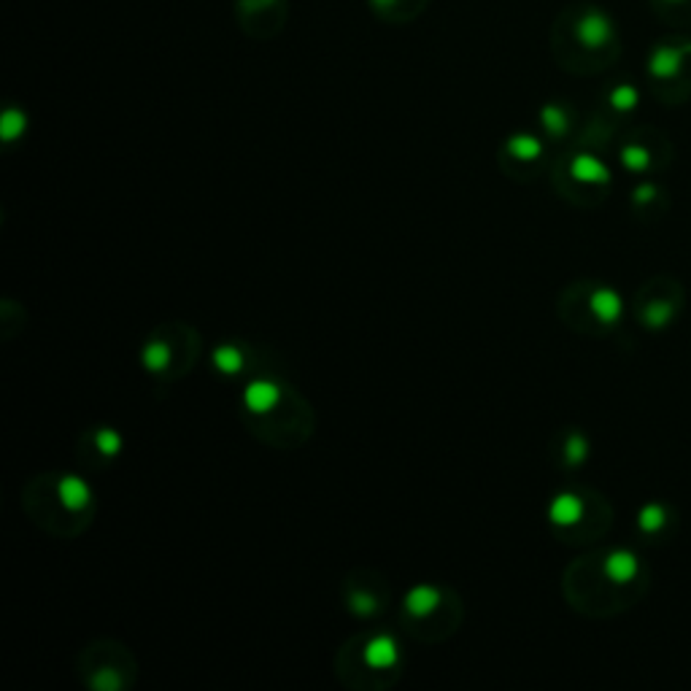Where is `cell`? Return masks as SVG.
<instances>
[{
  "mask_svg": "<svg viewBox=\"0 0 691 691\" xmlns=\"http://www.w3.org/2000/svg\"><path fill=\"white\" fill-rule=\"evenodd\" d=\"M578 38L586 46H603L611 38V25L603 14H588L583 17V22L578 25Z\"/></svg>",
  "mask_w": 691,
  "mask_h": 691,
  "instance_id": "5",
  "label": "cell"
},
{
  "mask_svg": "<svg viewBox=\"0 0 691 691\" xmlns=\"http://www.w3.org/2000/svg\"><path fill=\"white\" fill-rule=\"evenodd\" d=\"M214 365H217V370H222L227 375L241 373L243 370V354L235 346H219L214 351Z\"/></svg>",
  "mask_w": 691,
  "mask_h": 691,
  "instance_id": "10",
  "label": "cell"
},
{
  "mask_svg": "<svg viewBox=\"0 0 691 691\" xmlns=\"http://www.w3.org/2000/svg\"><path fill=\"white\" fill-rule=\"evenodd\" d=\"M580 514H583V506H580V500H578L575 495H559V498L551 503V508H548L551 522L559 524V527L575 524V522L580 519Z\"/></svg>",
  "mask_w": 691,
  "mask_h": 691,
  "instance_id": "6",
  "label": "cell"
},
{
  "mask_svg": "<svg viewBox=\"0 0 691 691\" xmlns=\"http://www.w3.org/2000/svg\"><path fill=\"white\" fill-rule=\"evenodd\" d=\"M605 570H608V575H611L613 580L624 583V580H629V578L638 572V559H635L629 551H616V554L608 556Z\"/></svg>",
  "mask_w": 691,
  "mask_h": 691,
  "instance_id": "7",
  "label": "cell"
},
{
  "mask_svg": "<svg viewBox=\"0 0 691 691\" xmlns=\"http://www.w3.org/2000/svg\"><path fill=\"white\" fill-rule=\"evenodd\" d=\"M278 398H281V391L273 381H251L243 391V403L257 414L270 411L278 403Z\"/></svg>",
  "mask_w": 691,
  "mask_h": 691,
  "instance_id": "2",
  "label": "cell"
},
{
  "mask_svg": "<svg viewBox=\"0 0 691 691\" xmlns=\"http://www.w3.org/2000/svg\"><path fill=\"white\" fill-rule=\"evenodd\" d=\"M543 125H546L554 136H559V133H564L567 119H564V114H562V109H556V106H546V109H543Z\"/></svg>",
  "mask_w": 691,
  "mask_h": 691,
  "instance_id": "14",
  "label": "cell"
},
{
  "mask_svg": "<svg viewBox=\"0 0 691 691\" xmlns=\"http://www.w3.org/2000/svg\"><path fill=\"white\" fill-rule=\"evenodd\" d=\"M22 133H25V114L17 109H9L4 119H0V136H4V141H14Z\"/></svg>",
  "mask_w": 691,
  "mask_h": 691,
  "instance_id": "13",
  "label": "cell"
},
{
  "mask_svg": "<svg viewBox=\"0 0 691 691\" xmlns=\"http://www.w3.org/2000/svg\"><path fill=\"white\" fill-rule=\"evenodd\" d=\"M662 508H648V511H643V516H640V527L643 530H656V527H662Z\"/></svg>",
  "mask_w": 691,
  "mask_h": 691,
  "instance_id": "18",
  "label": "cell"
},
{
  "mask_svg": "<svg viewBox=\"0 0 691 691\" xmlns=\"http://www.w3.org/2000/svg\"><path fill=\"white\" fill-rule=\"evenodd\" d=\"M170 362V349L162 343V341H152L146 349H144V365L149 370H165Z\"/></svg>",
  "mask_w": 691,
  "mask_h": 691,
  "instance_id": "12",
  "label": "cell"
},
{
  "mask_svg": "<svg viewBox=\"0 0 691 691\" xmlns=\"http://www.w3.org/2000/svg\"><path fill=\"white\" fill-rule=\"evenodd\" d=\"M57 491H60V500H62V506L68 508V511H81L86 503H89V486L78 478V475H65L62 481H60V486H57Z\"/></svg>",
  "mask_w": 691,
  "mask_h": 691,
  "instance_id": "4",
  "label": "cell"
},
{
  "mask_svg": "<svg viewBox=\"0 0 691 691\" xmlns=\"http://www.w3.org/2000/svg\"><path fill=\"white\" fill-rule=\"evenodd\" d=\"M591 311H595L603 322H613L621 311V300L619 294L611 289H600L595 298H591Z\"/></svg>",
  "mask_w": 691,
  "mask_h": 691,
  "instance_id": "8",
  "label": "cell"
},
{
  "mask_svg": "<svg viewBox=\"0 0 691 691\" xmlns=\"http://www.w3.org/2000/svg\"><path fill=\"white\" fill-rule=\"evenodd\" d=\"M572 176H575L578 181H591V184L608 181V170H605L595 157H578V160L572 162Z\"/></svg>",
  "mask_w": 691,
  "mask_h": 691,
  "instance_id": "9",
  "label": "cell"
},
{
  "mask_svg": "<svg viewBox=\"0 0 691 691\" xmlns=\"http://www.w3.org/2000/svg\"><path fill=\"white\" fill-rule=\"evenodd\" d=\"M97 446H101L103 454L114 457V454H119V448H122V438H119V432H114V430H101V432H97Z\"/></svg>",
  "mask_w": 691,
  "mask_h": 691,
  "instance_id": "15",
  "label": "cell"
},
{
  "mask_svg": "<svg viewBox=\"0 0 691 691\" xmlns=\"http://www.w3.org/2000/svg\"><path fill=\"white\" fill-rule=\"evenodd\" d=\"M586 457V440L583 438H570V443H567V459L575 465V462H580Z\"/></svg>",
  "mask_w": 691,
  "mask_h": 691,
  "instance_id": "17",
  "label": "cell"
},
{
  "mask_svg": "<svg viewBox=\"0 0 691 691\" xmlns=\"http://www.w3.org/2000/svg\"><path fill=\"white\" fill-rule=\"evenodd\" d=\"M398 656H400V648L398 643H394L389 635H378L367 643L365 648V662L375 670H386V667H394L398 664Z\"/></svg>",
  "mask_w": 691,
  "mask_h": 691,
  "instance_id": "1",
  "label": "cell"
},
{
  "mask_svg": "<svg viewBox=\"0 0 691 691\" xmlns=\"http://www.w3.org/2000/svg\"><path fill=\"white\" fill-rule=\"evenodd\" d=\"M351 611L359 613V616H367V613L375 611V600L370 595H354L351 597Z\"/></svg>",
  "mask_w": 691,
  "mask_h": 691,
  "instance_id": "16",
  "label": "cell"
},
{
  "mask_svg": "<svg viewBox=\"0 0 691 691\" xmlns=\"http://www.w3.org/2000/svg\"><path fill=\"white\" fill-rule=\"evenodd\" d=\"M438 605H440V591L435 586H416L406 595V608L416 619L430 616Z\"/></svg>",
  "mask_w": 691,
  "mask_h": 691,
  "instance_id": "3",
  "label": "cell"
},
{
  "mask_svg": "<svg viewBox=\"0 0 691 691\" xmlns=\"http://www.w3.org/2000/svg\"><path fill=\"white\" fill-rule=\"evenodd\" d=\"M540 141L538 138H532V136H514L511 141H508V152L514 154V157H519V160H535L538 154H540Z\"/></svg>",
  "mask_w": 691,
  "mask_h": 691,
  "instance_id": "11",
  "label": "cell"
},
{
  "mask_svg": "<svg viewBox=\"0 0 691 691\" xmlns=\"http://www.w3.org/2000/svg\"><path fill=\"white\" fill-rule=\"evenodd\" d=\"M632 101H635V92H632V89H619V92L613 95V103H616V106H632Z\"/></svg>",
  "mask_w": 691,
  "mask_h": 691,
  "instance_id": "19",
  "label": "cell"
}]
</instances>
